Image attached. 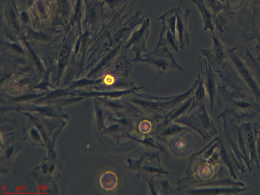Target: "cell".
<instances>
[{
	"label": "cell",
	"instance_id": "6",
	"mask_svg": "<svg viewBox=\"0 0 260 195\" xmlns=\"http://www.w3.org/2000/svg\"><path fill=\"white\" fill-rule=\"evenodd\" d=\"M68 48L66 47H63L61 51L60 58H59V61H60V64H62L64 63V62L65 61L66 57L68 55Z\"/></svg>",
	"mask_w": 260,
	"mask_h": 195
},
{
	"label": "cell",
	"instance_id": "2",
	"mask_svg": "<svg viewBox=\"0 0 260 195\" xmlns=\"http://www.w3.org/2000/svg\"><path fill=\"white\" fill-rule=\"evenodd\" d=\"M150 22L149 19L143 21L141 27L136 31L134 32L131 37L130 39L125 45V49H127L131 46L133 45L132 51L135 53V57L132 62H138L141 58V53L143 51H147L145 43L148 37L149 26Z\"/></svg>",
	"mask_w": 260,
	"mask_h": 195
},
{
	"label": "cell",
	"instance_id": "7",
	"mask_svg": "<svg viewBox=\"0 0 260 195\" xmlns=\"http://www.w3.org/2000/svg\"><path fill=\"white\" fill-rule=\"evenodd\" d=\"M104 82L107 85L112 84L114 82V78L110 75H107L104 79Z\"/></svg>",
	"mask_w": 260,
	"mask_h": 195
},
{
	"label": "cell",
	"instance_id": "1",
	"mask_svg": "<svg viewBox=\"0 0 260 195\" xmlns=\"http://www.w3.org/2000/svg\"><path fill=\"white\" fill-rule=\"evenodd\" d=\"M138 62H145L151 65L159 74H164L169 69L175 68L182 71L183 69L175 61L173 55L168 47L162 46L144 54Z\"/></svg>",
	"mask_w": 260,
	"mask_h": 195
},
{
	"label": "cell",
	"instance_id": "4",
	"mask_svg": "<svg viewBox=\"0 0 260 195\" xmlns=\"http://www.w3.org/2000/svg\"><path fill=\"white\" fill-rule=\"evenodd\" d=\"M213 35V46L211 49H202L201 52L206 56L209 63L215 67L221 65L225 58L224 47L220 43L218 39Z\"/></svg>",
	"mask_w": 260,
	"mask_h": 195
},
{
	"label": "cell",
	"instance_id": "3",
	"mask_svg": "<svg viewBox=\"0 0 260 195\" xmlns=\"http://www.w3.org/2000/svg\"><path fill=\"white\" fill-rule=\"evenodd\" d=\"M189 12L190 10L186 9L185 13L182 14L179 8L175 12L176 30L178 35L179 46L181 50H184L185 45L188 46L189 45V34L187 29V18Z\"/></svg>",
	"mask_w": 260,
	"mask_h": 195
},
{
	"label": "cell",
	"instance_id": "5",
	"mask_svg": "<svg viewBox=\"0 0 260 195\" xmlns=\"http://www.w3.org/2000/svg\"><path fill=\"white\" fill-rule=\"evenodd\" d=\"M197 5H198L199 9L201 11V12L203 16V21L204 22V30H205L208 28H209L212 34L213 32V21L211 19V16L210 14V13L204 8V6H203L202 4H201L198 1L192 0Z\"/></svg>",
	"mask_w": 260,
	"mask_h": 195
}]
</instances>
